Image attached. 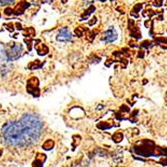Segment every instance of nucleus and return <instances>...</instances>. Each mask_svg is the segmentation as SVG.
<instances>
[{
    "instance_id": "obj_19",
    "label": "nucleus",
    "mask_w": 167,
    "mask_h": 167,
    "mask_svg": "<svg viewBox=\"0 0 167 167\" xmlns=\"http://www.w3.org/2000/svg\"><path fill=\"white\" fill-rule=\"evenodd\" d=\"M0 16H1V15H0Z\"/></svg>"
},
{
    "instance_id": "obj_6",
    "label": "nucleus",
    "mask_w": 167,
    "mask_h": 167,
    "mask_svg": "<svg viewBox=\"0 0 167 167\" xmlns=\"http://www.w3.org/2000/svg\"><path fill=\"white\" fill-rule=\"evenodd\" d=\"M38 84H39V82H38L37 78H31V79H29L28 82H27V87L31 86V90L29 91V93L33 94V96H35V97L39 96Z\"/></svg>"
},
{
    "instance_id": "obj_15",
    "label": "nucleus",
    "mask_w": 167,
    "mask_h": 167,
    "mask_svg": "<svg viewBox=\"0 0 167 167\" xmlns=\"http://www.w3.org/2000/svg\"><path fill=\"white\" fill-rule=\"evenodd\" d=\"M12 11H13V10H12V9H10V8L5 9V14H6V15H10V14L13 13V12H12Z\"/></svg>"
},
{
    "instance_id": "obj_2",
    "label": "nucleus",
    "mask_w": 167,
    "mask_h": 167,
    "mask_svg": "<svg viewBox=\"0 0 167 167\" xmlns=\"http://www.w3.org/2000/svg\"><path fill=\"white\" fill-rule=\"evenodd\" d=\"M19 121L23 127L28 146L36 143L40 138L42 130H43V122L41 118L38 115L29 112V113L23 114Z\"/></svg>"
},
{
    "instance_id": "obj_3",
    "label": "nucleus",
    "mask_w": 167,
    "mask_h": 167,
    "mask_svg": "<svg viewBox=\"0 0 167 167\" xmlns=\"http://www.w3.org/2000/svg\"><path fill=\"white\" fill-rule=\"evenodd\" d=\"M6 53H7L8 60H10V61L11 60H16L22 55V53H23L22 46H21L19 43H14L10 48H9L8 51H6Z\"/></svg>"
},
{
    "instance_id": "obj_18",
    "label": "nucleus",
    "mask_w": 167,
    "mask_h": 167,
    "mask_svg": "<svg viewBox=\"0 0 167 167\" xmlns=\"http://www.w3.org/2000/svg\"><path fill=\"white\" fill-rule=\"evenodd\" d=\"M166 97H167V94H166Z\"/></svg>"
},
{
    "instance_id": "obj_9",
    "label": "nucleus",
    "mask_w": 167,
    "mask_h": 167,
    "mask_svg": "<svg viewBox=\"0 0 167 167\" xmlns=\"http://www.w3.org/2000/svg\"><path fill=\"white\" fill-rule=\"evenodd\" d=\"M42 147H43L45 150H50L54 147V142L52 140H47L46 142L43 143V146Z\"/></svg>"
},
{
    "instance_id": "obj_17",
    "label": "nucleus",
    "mask_w": 167,
    "mask_h": 167,
    "mask_svg": "<svg viewBox=\"0 0 167 167\" xmlns=\"http://www.w3.org/2000/svg\"><path fill=\"white\" fill-rule=\"evenodd\" d=\"M165 152H166V153H167V149H166V150H165Z\"/></svg>"
},
{
    "instance_id": "obj_13",
    "label": "nucleus",
    "mask_w": 167,
    "mask_h": 167,
    "mask_svg": "<svg viewBox=\"0 0 167 167\" xmlns=\"http://www.w3.org/2000/svg\"><path fill=\"white\" fill-rule=\"evenodd\" d=\"M24 35L25 36H29V37H32L34 35V30L32 28H27L25 31H24Z\"/></svg>"
},
{
    "instance_id": "obj_1",
    "label": "nucleus",
    "mask_w": 167,
    "mask_h": 167,
    "mask_svg": "<svg viewBox=\"0 0 167 167\" xmlns=\"http://www.w3.org/2000/svg\"><path fill=\"white\" fill-rule=\"evenodd\" d=\"M2 140L10 146H28L23 127L19 120H10L4 124L1 131Z\"/></svg>"
},
{
    "instance_id": "obj_10",
    "label": "nucleus",
    "mask_w": 167,
    "mask_h": 167,
    "mask_svg": "<svg viewBox=\"0 0 167 167\" xmlns=\"http://www.w3.org/2000/svg\"><path fill=\"white\" fill-rule=\"evenodd\" d=\"M95 10V7H93V6H91V7L88 9V10L85 11V13L81 15V19H86V18L89 16V15L92 13V12Z\"/></svg>"
},
{
    "instance_id": "obj_14",
    "label": "nucleus",
    "mask_w": 167,
    "mask_h": 167,
    "mask_svg": "<svg viewBox=\"0 0 167 167\" xmlns=\"http://www.w3.org/2000/svg\"><path fill=\"white\" fill-rule=\"evenodd\" d=\"M42 162L41 160H39V159H36L34 162H33V164H32V167H42Z\"/></svg>"
},
{
    "instance_id": "obj_7",
    "label": "nucleus",
    "mask_w": 167,
    "mask_h": 167,
    "mask_svg": "<svg viewBox=\"0 0 167 167\" xmlns=\"http://www.w3.org/2000/svg\"><path fill=\"white\" fill-rule=\"evenodd\" d=\"M29 5L27 2H20L19 4H17V6L15 7V9L13 10V13L16 14V15H19V14H22L23 11L25 10L27 7H29Z\"/></svg>"
},
{
    "instance_id": "obj_4",
    "label": "nucleus",
    "mask_w": 167,
    "mask_h": 167,
    "mask_svg": "<svg viewBox=\"0 0 167 167\" xmlns=\"http://www.w3.org/2000/svg\"><path fill=\"white\" fill-rule=\"evenodd\" d=\"M117 37H118V34L114 27H109V29H107L104 33H103L101 40L106 42V43H109V42L115 41L117 39Z\"/></svg>"
},
{
    "instance_id": "obj_11",
    "label": "nucleus",
    "mask_w": 167,
    "mask_h": 167,
    "mask_svg": "<svg viewBox=\"0 0 167 167\" xmlns=\"http://www.w3.org/2000/svg\"><path fill=\"white\" fill-rule=\"evenodd\" d=\"M113 140L115 142H120L121 140H122V138H123V135H122V133H120V132H116L115 134L113 135Z\"/></svg>"
},
{
    "instance_id": "obj_5",
    "label": "nucleus",
    "mask_w": 167,
    "mask_h": 167,
    "mask_svg": "<svg viewBox=\"0 0 167 167\" xmlns=\"http://www.w3.org/2000/svg\"><path fill=\"white\" fill-rule=\"evenodd\" d=\"M56 39L61 42H67L72 39V33L70 32V30L68 28L64 27V28H61L59 30L58 34L56 36Z\"/></svg>"
},
{
    "instance_id": "obj_8",
    "label": "nucleus",
    "mask_w": 167,
    "mask_h": 167,
    "mask_svg": "<svg viewBox=\"0 0 167 167\" xmlns=\"http://www.w3.org/2000/svg\"><path fill=\"white\" fill-rule=\"evenodd\" d=\"M36 49H37V53L39 55H45L48 53V47L44 44H37L36 45Z\"/></svg>"
},
{
    "instance_id": "obj_12",
    "label": "nucleus",
    "mask_w": 167,
    "mask_h": 167,
    "mask_svg": "<svg viewBox=\"0 0 167 167\" xmlns=\"http://www.w3.org/2000/svg\"><path fill=\"white\" fill-rule=\"evenodd\" d=\"M28 67H29V69H36V68H39V67H40V65H39V61H38V60H36V61L30 63Z\"/></svg>"
},
{
    "instance_id": "obj_16",
    "label": "nucleus",
    "mask_w": 167,
    "mask_h": 167,
    "mask_svg": "<svg viewBox=\"0 0 167 167\" xmlns=\"http://www.w3.org/2000/svg\"><path fill=\"white\" fill-rule=\"evenodd\" d=\"M14 1H0V5H6V4H11Z\"/></svg>"
}]
</instances>
